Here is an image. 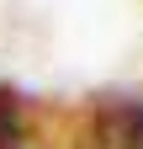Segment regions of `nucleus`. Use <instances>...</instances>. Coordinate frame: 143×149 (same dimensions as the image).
Listing matches in <instances>:
<instances>
[{
  "label": "nucleus",
  "mask_w": 143,
  "mask_h": 149,
  "mask_svg": "<svg viewBox=\"0 0 143 149\" xmlns=\"http://www.w3.org/2000/svg\"><path fill=\"white\" fill-rule=\"evenodd\" d=\"M90 149H143V101H101L90 112Z\"/></svg>",
  "instance_id": "obj_1"
},
{
  "label": "nucleus",
  "mask_w": 143,
  "mask_h": 149,
  "mask_svg": "<svg viewBox=\"0 0 143 149\" xmlns=\"http://www.w3.org/2000/svg\"><path fill=\"white\" fill-rule=\"evenodd\" d=\"M21 144V117H16V96L0 91V149H16Z\"/></svg>",
  "instance_id": "obj_2"
}]
</instances>
